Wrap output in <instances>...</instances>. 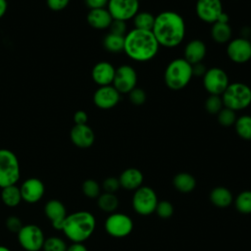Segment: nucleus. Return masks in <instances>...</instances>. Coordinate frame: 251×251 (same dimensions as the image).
<instances>
[{
	"instance_id": "nucleus-32",
	"label": "nucleus",
	"mask_w": 251,
	"mask_h": 251,
	"mask_svg": "<svg viewBox=\"0 0 251 251\" xmlns=\"http://www.w3.org/2000/svg\"><path fill=\"white\" fill-rule=\"evenodd\" d=\"M81 190L84 196L90 199H97L98 196L101 194V186L100 184L92 178L85 179L82 182Z\"/></svg>"
},
{
	"instance_id": "nucleus-44",
	"label": "nucleus",
	"mask_w": 251,
	"mask_h": 251,
	"mask_svg": "<svg viewBox=\"0 0 251 251\" xmlns=\"http://www.w3.org/2000/svg\"><path fill=\"white\" fill-rule=\"evenodd\" d=\"M207 69L205 67V65L201 62V63H197L192 65V74L193 76H202L205 75Z\"/></svg>"
},
{
	"instance_id": "nucleus-45",
	"label": "nucleus",
	"mask_w": 251,
	"mask_h": 251,
	"mask_svg": "<svg viewBox=\"0 0 251 251\" xmlns=\"http://www.w3.org/2000/svg\"><path fill=\"white\" fill-rule=\"evenodd\" d=\"M66 251H88V249L83 243L73 242L71 245L67 247Z\"/></svg>"
},
{
	"instance_id": "nucleus-24",
	"label": "nucleus",
	"mask_w": 251,
	"mask_h": 251,
	"mask_svg": "<svg viewBox=\"0 0 251 251\" xmlns=\"http://www.w3.org/2000/svg\"><path fill=\"white\" fill-rule=\"evenodd\" d=\"M173 185L177 191L181 193H189L195 189L196 179L191 174L181 172L174 176Z\"/></svg>"
},
{
	"instance_id": "nucleus-48",
	"label": "nucleus",
	"mask_w": 251,
	"mask_h": 251,
	"mask_svg": "<svg viewBox=\"0 0 251 251\" xmlns=\"http://www.w3.org/2000/svg\"><path fill=\"white\" fill-rule=\"evenodd\" d=\"M0 251H11V249H10V248H8L7 246L0 245Z\"/></svg>"
},
{
	"instance_id": "nucleus-1",
	"label": "nucleus",
	"mask_w": 251,
	"mask_h": 251,
	"mask_svg": "<svg viewBox=\"0 0 251 251\" xmlns=\"http://www.w3.org/2000/svg\"><path fill=\"white\" fill-rule=\"evenodd\" d=\"M152 32L160 46L175 48L184 39L186 32L184 19L175 11H163L155 16Z\"/></svg>"
},
{
	"instance_id": "nucleus-25",
	"label": "nucleus",
	"mask_w": 251,
	"mask_h": 251,
	"mask_svg": "<svg viewBox=\"0 0 251 251\" xmlns=\"http://www.w3.org/2000/svg\"><path fill=\"white\" fill-rule=\"evenodd\" d=\"M231 35H232V29L228 23L216 22L212 25L211 36L216 43H219V44L228 43L231 39Z\"/></svg>"
},
{
	"instance_id": "nucleus-8",
	"label": "nucleus",
	"mask_w": 251,
	"mask_h": 251,
	"mask_svg": "<svg viewBox=\"0 0 251 251\" xmlns=\"http://www.w3.org/2000/svg\"><path fill=\"white\" fill-rule=\"evenodd\" d=\"M106 232L115 238H124L129 235L133 229L132 219L125 214L114 212L109 214L104 223Z\"/></svg>"
},
{
	"instance_id": "nucleus-49",
	"label": "nucleus",
	"mask_w": 251,
	"mask_h": 251,
	"mask_svg": "<svg viewBox=\"0 0 251 251\" xmlns=\"http://www.w3.org/2000/svg\"><path fill=\"white\" fill-rule=\"evenodd\" d=\"M250 41H251V36H250Z\"/></svg>"
},
{
	"instance_id": "nucleus-21",
	"label": "nucleus",
	"mask_w": 251,
	"mask_h": 251,
	"mask_svg": "<svg viewBox=\"0 0 251 251\" xmlns=\"http://www.w3.org/2000/svg\"><path fill=\"white\" fill-rule=\"evenodd\" d=\"M144 176L142 172L136 168H127L122 172L119 176L121 187L126 190L134 191L143 183Z\"/></svg>"
},
{
	"instance_id": "nucleus-9",
	"label": "nucleus",
	"mask_w": 251,
	"mask_h": 251,
	"mask_svg": "<svg viewBox=\"0 0 251 251\" xmlns=\"http://www.w3.org/2000/svg\"><path fill=\"white\" fill-rule=\"evenodd\" d=\"M19 244L25 251H39L43 247L45 236L40 226L34 224L24 225L17 233Z\"/></svg>"
},
{
	"instance_id": "nucleus-34",
	"label": "nucleus",
	"mask_w": 251,
	"mask_h": 251,
	"mask_svg": "<svg viewBox=\"0 0 251 251\" xmlns=\"http://www.w3.org/2000/svg\"><path fill=\"white\" fill-rule=\"evenodd\" d=\"M205 110L211 115H217L223 108L224 103L221 95H209L205 100Z\"/></svg>"
},
{
	"instance_id": "nucleus-10",
	"label": "nucleus",
	"mask_w": 251,
	"mask_h": 251,
	"mask_svg": "<svg viewBox=\"0 0 251 251\" xmlns=\"http://www.w3.org/2000/svg\"><path fill=\"white\" fill-rule=\"evenodd\" d=\"M228 84L227 74L219 67L207 69L203 75V86L210 95H222Z\"/></svg>"
},
{
	"instance_id": "nucleus-31",
	"label": "nucleus",
	"mask_w": 251,
	"mask_h": 251,
	"mask_svg": "<svg viewBox=\"0 0 251 251\" xmlns=\"http://www.w3.org/2000/svg\"><path fill=\"white\" fill-rule=\"evenodd\" d=\"M125 36L109 32L103 39L104 48L111 53H120L124 51Z\"/></svg>"
},
{
	"instance_id": "nucleus-14",
	"label": "nucleus",
	"mask_w": 251,
	"mask_h": 251,
	"mask_svg": "<svg viewBox=\"0 0 251 251\" xmlns=\"http://www.w3.org/2000/svg\"><path fill=\"white\" fill-rule=\"evenodd\" d=\"M224 12L222 0H197L195 13L198 19L206 24L213 25Z\"/></svg>"
},
{
	"instance_id": "nucleus-6",
	"label": "nucleus",
	"mask_w": 251,
	"mask_h": 251,
	"mask_svg": "<svg viewBox=\"0 0 251 251\" xmlns=\"http://www.w3.org/2000/svg\"><path fill=\"white\" fill-rule=\"evenodd\" d=\"M21 176L18 157L9 149H0V188L16 184Z\"/></svg>"
},
{
	"instance_id": "nucleus-38",
	"label": "nucleus",
	"mask_w": 251,
	"mask_h": 251,
	"mask_svg": "<svg viewBox=\"0 0 251 251\" xmlns=\"http://www.w3.org/2000/svg\"><path fill=\"white\" fill-rule=\"evenodd\" d=\"M101 188L104 190V192L116 193L121 188L119 177H115V176L106 177L102 182Z\"/></svg>"
},
{
	"instance_id": "nucleus-22",
	"label": "nucleus",
	"mask_w": 251,
	"mask_h": 251,
	"mask_svg": "<svg viewBox=\"0 0 251 251\" xmlns=\"http://www.w3.org/2000/svg\"><path fill=\"white\" fill-rule=\"evenodd\" d=\"M89 25L95 29L109 28L113 18L107 8L92 9L88 12L86 17Z\"/></svg>"
},
{
	"instance_id": "nucleus-42",
	"label": "nucleus",
	"mask_w": 251,
	"mask_h": 251,
	"mask_svg": "<svg viewBox=\"0 0 251 251\" xmlns=\"http://www.w3.org/2000/svg\"><path fill=\"white\" fill-rule=\"evenodd\" d=\"M109 0H84L86 6L92 10V9H100L107 7Z\"/></svg>"
},
{
	"instance_id": "nucleus-4",
	"label": "nucleus",
	"mask_w": 251,
	"mask_h": 251,
	"mask_svg": "<svg viewBox=\"0 0 251 251\" xmlns=\"http://www.w3.org/2000/svg\"><path fill=\"white\" fill-rule=\"evenodd\" d=\"M193 77L192 65L184 58H176L166 67L164 73L165 84L172 90L184 88Z\"/></svg>"
},
{
	"instance_id": "nucleus-33",
	"label": "nucleus",
	"mask_w": 251,
	"mask_h": 251,
	"mask_svg": "<svg viewBox=\"0 0 251 251\" xmlns=\"http://www.w3.org/2000/svg\"><path fill=\"white\" fill-rule=\"evenodd\" d=\"M66 241L58 236H49L45 238L43 243V251H66L67 250Z\"/></svg>"
},
{
	"instance_id": "nucleus-2",
	"label": "nucleus",
	"mask_w": 251,
	"mask_h": 251,
	"mask_svg": "<svg viewBox=\"0 0 251 251\" xmlns=\"http://www.w3.org/2000/svg\"><path fill=\"white\" fill-rule=\"evenodd\" d=\"M160 45L152 30L132 28L125 35L124 52L135 62H148L155 58Z\"/></svg>"
},
{
	"instance_id": "nucleus-16",
	"label": "nucleus",
	"mask_w": 251,
	"mask_h": 251,
	"mask_svg": "<svg viewBox=\"0 0 251 251\" xmlns=\"http://www.w3.org/2000/svg\"><path fill=\"white\" fill-rule=\"evenodd\" d=\"M22 199L29 204L40 201L45 193V186L41 179L37 177H29L24 180L20 186Z\"/></svg>"
},
{
	"instance_id": "nucleus-30",
	"label": "nucleus",
	"mask_w": 251,
	"mask_h": 251,
	"mask_svg": "<svg viewBox=\"0 0 251 251\" xmlns=\"http://www.w3.org/2000/svg\"><path fill=\"white\" fill-rule=\"evenodd\" d=\"M236 211L243 215L251 214V190H243L233 199Z\"/></svg>"
},
{
	"instance_id": "nucleus-5",
	"label": "nucleus",
	"mask_w": 251,
	"mask_h": 251,
	"mask_svg": "<svg viewBox=\"0 0 251 251\" xmlns=\"http://www.w3.org/2000/svg\"><path fill=\"white\" fill-rule=\"evenodd\" d=\"M221 96L224 107L234 112L244 110L251 105V88L244 82L234 81L229 83Z\"/></svg>"
},
{
	"instance_id": "nucleus-26",
	"label": "nucleus",
	"mask_w": 251,
	"mask_h": 251,
	"mask_svg": "<svg viewBox=\"0 0 251 251\" xmlns=\"http://www.w3.org/2000/svg\"><path fill=\"white\" fill-rule=\"evenodd\" d=\"M1 200L9 208L17 207L23 200L20 187L17 184L3 187L1 190Z\"/></svg>"
},
{
	"instance_id": "nucleus-19",
	"label": "nucleus",
	"mask_w": 251,
	"mask_h": 251,
	"mask_svg": "<svg viewBox=\"0 0 251 251\" xmlns=\"http://www.w3.org/2000/svg\"><path fill=\"white\" fill-rule=\"evenodd\" d=\"M71 140L78 148H88L93 145L95 134L92 128L86 125H75L71 129Z\"/></svg>"
},
{
	"instance_id": "nucleus-40",
	"label": "nucleus",
	"mask_w": 251,
	"mask_h": 251,
	"mask_svg": "<svg viewBox=\"0 0 251 251\" xmlns=\"http://www.w3.org/2000/svg\"><path fill=\"white\" fill-rule=\"evenodd\" d=\"M110 32L117 34V35H121V36H125L127 31H126V22L124 21H120V20H113L110 26Z\"/></svg>"
},
{
	"instance_id": "nucleus-18",
	"label": "nucleus",
	"mask_w": 251,
	"mask_h": 251,
	"mask_svg": "<svg viewBox=\"0 0 251 251\" xmlns=\"http://www.w3.org/2000/svg\"><path fill=\"white\" fill-rule=\"evenodd\" d=\"M116 68L109 62L101 61L94 65L91 71L92 79L99 86L111 85L115 77Z\"/></svg>"
},
{
	"instance_id": "nucleus-27",
	"label": "nucleus",
	"mask_w": 251,
	"mask_h": 251,
	"mask_svg": "<svg viewBox=\"0 0 251 251\" xmlns=\"http://www.w3.org/2000/svg\"><path fill=\"white\" fill-rule=\"evenodd\" d=\"M97 205L101 211L111 214L118 209L119 199L115 193L103 192L97 198Z\"/></svg>"
},
{
	"instance_id": "nucleus-12",
	"label": "nucleus",
	"mask_w": 251,
	"mask_h": 251,
	"mask_svg": "<svg viewBox=\"0 0 251 251\" xmlns=\"http://www.w3.org/2000/svg\"><path fill=\"white\" fill-rule=\"evenodd\" d=\"M107 10L111 14L113 20L126 22L139 12L138 0H109Z\"/></svg>"
},
{
	"instance_id": "nucleus-43",
	"label": "nucleus",
	"mask_w": 251,
	"mask_h": 251,
	"mask_svg": "<svg viewBox=\"0 0 251 251\" xmlns=\"http://www.w3.org/2000/svg\"><path fill=\"white\" fill-rule=\"evenodd\" d=\"M87 120H88V116L82 110L76 111L74 115V121L75 125H86Z\"/></svg>"
},
{
	"instance_id": "nucleus-7",
	"label": "nucleus",
	"mask_w": 251,
	"mask_h": 251,
	"mask_svg": "<svg viewBox=\"0 0 251 251\" xmlns=\"http://www.w3.org/2000/svg\"><path fill=\"white\" fill-rule=\"evenodd\" d=\"M158 201L157 193L152 187L141 185L133 191L131 205L136 214L140 216H149L155 213Z\"/></svg>"
},
{
	"instance_id": "nucleus-37",
	"label": "nucleus",
	"mask_w": 251,
	"mask_h": 251,
	"mask_svg": "<svg viewBox=\"0 0 251 251\" xmlns=\"http://www.w3.org/2000/svg\"><path fill=\"white\" fill-rule=\"evenodd\" d=\"M128 97H129V101L135 105V106H140L142 104L145 103L147 95L146 92L144 91V89L140 88V87H135L133 88L129 93H128Z\"/></svg>"
},
{
	"instance_id": "nucleus-13",
	"label": "nucleus",
	"mask_w": 251,
	"mask_h": 251,
	"mask_svg": "<svg viewBox=\"0 0 251 251\" xmlns=\"http://www.w3.org/2000/svg\"><path fill=\"white\" fill-rule=\"evenodd\" d=\"M229 60L235 64H244L251 60V41L249 38L236 37L230 39L226 46Z\"/></svg>"
},
{
	"instance_id": "nucleus-41",
	"label": "nucleus",
	"mask_w": 251,
	"mask_h": 251,
	"mask_svg": "<svg viewBox=\"0 0 251 251\" xmlns=\"http://www.w3.org/2000/svg\"><path fill=\"white\" fill-rule=\"evenodd\" d=\"M46 2H47V6L51 10L61 11L68 6L70 0H46Z\"/></svg>"
},
{
	"instance_id": "nucleus-15",
	"label": "nucleus",
	"mask_w": 251,
	"mask_h": 251,
	"mask_svg": "<svg viewBox=\"0 0 251 251\" xmlns=\"http://www.w3.org/2000/svg\"><path fill=\"white\" fill-rule=\"evenodd\" d=\"M121 93L111 85L99 86L93 95V102L95 106L102 110H109L117 106L120 102Z\"/></svg>"
},
{
	"instance_id": "nucleus-39",
	"label": "nucleus",
	"mask_w": 251,
	"mask_h": 251,
	"mask_svg": "<svg viewBox=\"0 0 251 251\" xmlns=\"http://www.w3.org/2000/svg\"><path fill=\"white\" fill-rule=\"evenodd\" d=\"M5 226L7 229L13 233H18L20 229L23 227L22 220L17 216H9L5 221Z\"/></svg>"
},
{
	"instance_id": "nucleus-46",
	"label": "nucleus",
	"mask_w": 251,
	"mask_h": 251,
	"mask_svg": "<svg viewBox=\"0 0 251 251\" xmlns=\"http://www.w3.org/2000/svg\"><path fill=\"white\" fill-rule=\"evenodd\" d=\"M7 7H8V4H7V1L6 0H0V18H2L6 11H7Z\"/></svg>"
},
{
	"instance_id": "nucleus-28",
	"label": "nucleus",
	"mask_w": 251,
	"mask_h": 251,
	"mask_svg": "<svg viewBox=\"0 0 251 251\" xmlns=\"http://www.w3.org/2000/svg\"><path fill=\"white\" fill-rule=\"evenodd\" d=\"M234 128L237 135L244 140H251V116L242 115L234 123Z\"/></svg>"
},
{
	"instance_id": "nucleus-29",
	"label": "nucleus",
	"mask_w": 251,
	"mask_h": 251,
	"mask_svg": "<svg viewBox=\"0 0 251 251\" xmlns=\"http://www.w3.org/2000/svg\"><path fill=\"white\" fill-rule=\"evenodd\" d=\"M133 25L134 28L142 29V30H152L155 16L147 11L137 12V14L133 17Z\"/></svg>"
},
{
	"instance_id": "nucleus-3",
	"label": "nucleus",
	"mask_w": 251,
	"mask_h": 251,
	"mask_svg": "<svg viewBox=\"0 0 251 251\" xmlns=\"http://www.w3.org/2000/svg\"><path fill=\"white\" fill-rule=\"evenodd\" d=\"M96 219L89 211H76L67 215L62 231L72 242L83 243L94 232Z\"/></svg>"
},
{
	"instance_id": "nucleus-36",
	"label": "nucleus",
	"mask_w": 251,
	"mask_h": 251,
	"mask_svg": "<svg viewBox=\"0 0 251 251\" xmlns=\"http://www.w3.org/2000/svg\"><path fill=\"white\" fill-rule=\"evenodd\" d=\"M174 206L173 204L168 200H161L158 201V204L155 209V213L157 216L161 219H169L174 214Z\"/></svg>"
},
{
	"instance_id": "nucleus-47",
	"label": "nucleus",
	"mask_w": 251,
	"mask_h": 251,
	"mask_svg": "<svg viewBox=\"0 0 251 251\" xmlns=\"http://www.w3.org/2000/svg\"><path fill=\"white\" fill-rule=\"evenodd\" d=\"M217 22H220V23H228V22H229V17H228V15L224 11V12L220 15V17H219V19H218Z\"/></svg>"
},
{
	"instance_id": "nucleus-23",
	"label": "nucleus",
	"mask_w": 251,
	"mask_h": 251,
	"mask_svg": "<svg viewBox=\"0 0 251 251\" xmlns=\"http://www.w3.org/2000/svg\"><path fill=\"white\" fill-rule=\"evenodd\" d=\"M211 203L218 208H227L233 202L231 191L225 186L214 187L209 195Z\"/></svg>"
},
{
	"instance_id": "nucleus-11",
	"label": "nucleus",
	"mask_w": 251,
	"mask_h": 251,
	"mask_svg": "<svg viewBox=\"0 0 251 251\" xmlns=\"http://www.w3.org/2000/svg\"><path fill=\"white\" fill-rule=\"evenodd\" d=\"M137 73L135 69L129 65H121L116 69L113 86L121 94H128L136 87Z\"/></svg>"
},
{
	"instance_id": "nucleus-35",
	"label": "nucleus",
	"mask_w": 251,
	"mask_h": 251,
	"mask_svg": "<svg viewBox=\"0 0 251 251\" xmlns=\"http://www.w3.org/2000/svg\"><path fill=\"white\" fill-rule=\"evenodd\" d=\"M217 117H218V122L221 126H233L237 117H236V114L234 111L226 108V107H224L218 114H217Z\"/></svg>"
},
{
	"instance_id": "nucleus-20",
	"label": "nucleus",
	"mask_w": 251,
	"mask_h": 251,
	"mask_svg": "<svg viewBox=\"0 0 251 251\" xmlns=\"http://www.w3.org/2000/svg\"><path fill=\"white\" fill-rule=\"evenodd\" d=\"M207 53L206 44L200 39H192L186 43L183 58L191 65L201 63Z\"/></svg>"
},
{
	"instance_id": "nucleus-50",
	"label": "nucleus",
	"mask_w": 251,
	"mask_h": 251,
	"mask_svg": "<svg viewBox=\"0 0 251 251\" xmlns=\"http://www.w3.org/2000/svg\"><path fill=\"white\" fill-rule=\"evenodd\" d=\"M138 1H140V0H138Z\"/></svg>"
},
{
	"instance_id": "nucleus-17",
	"label": "nucleus",
	"mask_w": 251,
	"mask_h": 251,
	"mask_svg": "<svg viewBox=\"0 0 251 251\" xmlns=\"http://www.w3.org/2000/svg\"><path fill=\"white\" fill-rule=\"evenodd\" d=\"M44 213L51 222L52 226L57 230H62L64 221L67 217V209L64 203L58 199H51L45 204Z\"/></svg>"
}]
</instances>
